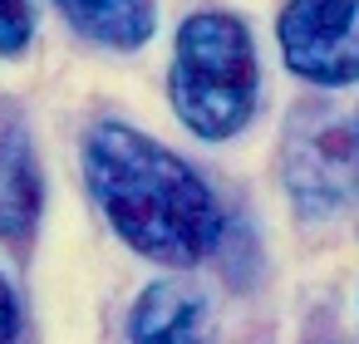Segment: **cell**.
Masks as SVG:
<instances>
[{
	"mask_svg": "<svg viewBox=\"0 0 359 344\" xmlns=\"http://www.w3.org/2000/svg\"><path fill=\"white\" fill-rule=\"evenodd\" d=\"M261 69L256 40L231 11H192L172 40L168 99L187 133L202 143H226L256 118Z\"/></svg>",
	"mask_w": 359,
	"mask_h": 344,
	"instance_id": "cell-2",
	"label": "cell"
},
{
	"mask_svg": "<svg viewBox=\"0 0 359 344\" xmlns=\"http://www.w3.org/2000/svg\"><path fill=\"white\" fill-rule=\"evenodd\" d=\"M40 212H45V177L35 143L20 123H6L0 128V246L15 261H30Z\"/></svg>",
	"mask_w": 359,
	"mask_h": 344,
	"instance_id": "cell-5",
	"label": "cell"
},
{
	"mask_svg": "<svg viewBox=\"0 0 359 344\" xmlns=\"http://www.w3.org/2000/svg\"><path fill=\"white\" fill-rule=\"evenodd\" d=\"M0 344H20V300L6 270H0Z\"/></svg>",
	"mask_w": 359,
	"mask_h": 344,
	"instance_id": "cell-9",
	"label": "cell"
},
{
	"mask_svg": "<svg viewBox=\"0 0 359 344\" xmlns=\"http://www.w3.org/2000/svg\"><path fill=\"white\" fill-rule=\"evenodd\" d=\"M35 40V0H0V60L25 55Z\"/></svg>",
	"mask_w": 359,
	"mask_h": 344,
	"instance_id": "cell-8",
	"label": "cell"
},
{
	"mask_svg": "<svg viewBox=\"0 0 359 344\" xmlns=\"http://www.w3.org/2000/svg\"><path fill=\"white\" fill-rule=\"evenodd\" d=\"M128 344H212V300L192 280H153L128 310Z\"/></svg>",
	"mask_w": 359,
	"mask_h": 344,
	"instance_id": "cell-6",
	"label": "cell"
},
{
	"mask_svg": "<svg viewBox=\"0 0 359 344\" xmlns=\"http://www.w3.org/2000/svg\"><path fill=\"white\" fill-rule=\"evenodd\" d=\"M276 40L295 79L315 89L359 84V0H285Z\"/></svg>",
	"mask_w": 359,
	"mask_h": 344,
	"instance_id": "cell-4",
	"label": "cell"
},
{
	"mask_svg": "<svg viewBox=\"0 0 359 344\" xmlns=\"http://www.w3.org/2000/svg\"><path fill=\"white\" fill-rule=\"evenodd\" d=\"M354 128H359V118H354Z\"/></svg>",
	"mask_w": 359,
	"mask_h": 344,
	"instance_id": "cell-10",
	"label": "cell"
},
{
	"mask_svg": "<svg viewBox=\"0 0 359 344\" xmlns=\"http://www.w3.org/2000/svg\"><path fill=\"white\" fill-rule=\"evenodd\" d=\"M84 182L109 226L158 266L187 270L222 246L226 216L212 187L133 123L104 118L84 133Z\"/></svg>",
	"mask_w": 359,
	"mask_h": 344,
	"instance_id": "cell-1",
	"label": "cell"
},
{
	"mask_svg": "<svg viewBox=\"0 0 359 344\" xmlns=\"http://www.w3.org/2000/svg\"><path fill=\"white\" fill-rule=\"evenodd\" d=\"M285 192L300 216H330L359 197V128L334 113H300L280 153Z\"/></svg>",
	"mask_w": 359,
	"mask_h": 344,
	"instance_id": "cell-3",
	"label": "cell"
},
{
	"mask_svg": "<svg viewBox=\"0 0 359 344\" xmlns=\"http://www.w3.org/2000/svg\"><path fill=\"white\" fill-rule=\"evenodd\" d=\"M55 11L104 50H143L158 30V0H55Z\"/></svg>",
	"mask_w": 359,
	"mask_h": 344,
	"instance_id": "cell-7",
	"label": "cell"
}]
</instances>
